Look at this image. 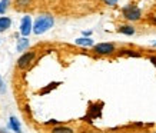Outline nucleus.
I'll list each match as a JSON object with an SVG mask.
<instances>
[{
	"label": "nucleus",
	"mask_w": 156,
	"mask_h": 133,
	"mask_svg": "<svg viewBox=\"0 0 156 133\" xmlns=\"http://www.w3.org/2000/svg\"><path fill=\"white\" fill-rule=\"evenodd\" d=\"M155 133H156V132H155Z\"/></svg>",
	"instance_id": "obj_22"
},
{
	"label": "nucleus",
	"mask_w": 156,
	"mask_h": 133,
	"mask_svg": "<svg viewBox=\"0 0 156 133\" xmlns=\"http://www.w3.org/2000/svg\"><path fill=\"white\" fill-rule=\"evenodd\" d=\"M0 93H2V95L6 93V85H5V80L2 79V76H0Z\"/></svg>",
	"instance_id": "obj_14"
},
{
	"label": "nucleus",
	"mask_w": 156,
	"mask_h": 133,
	"mask_svg": "<svg viewBox=\"0 0 156 133\" xmlns=\"http://www.w3.org/2000/svg\"><path fill=\"white\" fill-rule=\"evenodd\" d=\"M6 13V10L3 9V7H2V6H0V14H5Z\"/></svg>",
	"instance_id": "obj_19"
},
{
	"label": "nucleus",
	"mask_w": 156,
	"mask_h": 133,
	"mask_svg": "<svg viewBox=\"0 0 156 133\" xmlns=\"http://www.w3.org/2000/svg\"><path fill=\"white\" fill-rule=\"evenodd\" d=\"M29 44H30V42H29L27 37L17 39V52H24V50H27Z\"/></svg>",
	"instance_id": "obj_10"
},
{
	"label": "nucleus",
	"mask_w": 156,
	"mask_h": 133,
	"mask_svg": "<svg viewBox=\"0 0 156 133\" xmlns=\"http://www.w3.org/2000/svg\"><path fill=\"white\" fill-rule=\"evenodd\" d=\"M76 44H79V46H85V47L95 46L93 39H90V37H79V39H76Z\"/></svg>",
	"instance_id": "obj_11"
},
{
	"label": "nucleus",
	"mask_w": 156,
	"mask_h": 133,
	"mask_svg": "<svg viewBox=\"0 0 156 133\" xmlns=\"http://www.w3.org/2000/svg\"><path fill=\"white\" fill-rule=\"evenodd\" d=\"M50 133H75V129L69 128V126H65V124H59V126L52 128Z\"/></svg>",
	"instance_id": "obj_9"
},
{
	"label": "nucleus",
	"mask_w": 156,
	"mask_h": 133,
	"mask_svg": "<svg viewBox=\"0 0 156 133\" xmlns=\"http://www.w3.org/2000/svg\"><path fill=\"white\" fill-rule=\"evenodd\" d=\"M53 24H55V17H53L52 14H48V13L40 14L37 19L34 20L32 32L39 36V34H43V33H46L48 30H50L53 27Z\"/></svg>",
	"instance_id": "obj_1"
},
{
	"label": "nucleus",
	"mask_w": 156,
	"mask_h": 133,
	"mask_svg": "<svg viewBox=\"0 0 156 133\" xmlns=\"http://www.w3.org/2000/svg\"><path fill=\"white\" fill-rule=\"evenodd\" d=\"M83 37H90V34H92V32H90V30H85V32H83Z\"/></svg>",
	"instance_id": "obj_17"
},
{
	"label": "nucleus",
	"mask_w": 156,
	"mask_h": 133,
	"mask_svg": "<svg viewBox=\"0 0 156 133\" xmlns=\"http://www.w3.org/2000/svg\"><path fill=\"white\" fill-rule=\"evenodd\" d=\"M103 2H105V5L110 6V7H115V6L118 5V0H103Z\"/></svg>",
	"instance_id": "obj_15"
},
{
	"label": "nucleus",
	"mask_w": 156,
	"mask_h": 133,
	"mask_svg": "<svg viewBox=\"0 0 156 133\" xmlns=\"http://www.w3.org/2000/svg\"><path fill=\"white\" fill-rule=\"evenodd\" d=\"M14 5L19 9H24V7H29L32 5V0H14Z\"/></svg>",
	"instance_id": "obj_13"
},
{
	"label": "nucleus",
	"mask_w": 156,
	"mask_h": 133,
	"mask_svg": "<svg viewBox=\"0 0 156 133\" xmlns=\"http://www.w3.org/2000/svg\"><path fill=\"white\" fill-rule=\"evenodd\" d=\"M151 62H152V63H153V65H155V66H156V56H152V57H151Z\"/></svg>",
	"instance_id": "obj_18"
},
{
	"label": "nucleus",
	"mask_w": 156,
	"mask_h": 133,
	"mask_svg": "<svg viewBox=\"0 0 156 133\" xmlns=\"http://www.w3.org/2000/svg\"><path fill=\"white\" fill-rule=\"evenodd\" d=\"M122 14L129 22H136V20H140V17H142V10L136 5H128L122 9Z\"/></svg>",
	"instance_id": "obj_2"
},
{
	"label": "nucleus",
	"mask_w": 156,
	"mask_h": 133,
	"mask_svg": "<svg viewBox=\"0 0 156 133\" xmlns=\"http://www.w3.org/2000/svg\"><path fill=\"white\" fill-rule=\"evenodd\" d=\"M9 128L12 129L14 133H22V126H20V122L17 120V117H14V116H10V117H9Z\"/></svg>",
	"instance_id": "obj_7"
},
{
	"label": "nucleus",
	"mask_w": 156,
	"mask_h": 133,
	"mask_svg": "<svg viewBox=\"0 0 156 133\" xmlns=\"http://www.w3.org/2000/svg\"><path fill=\"white\" fill-rule=\"evenodd\" d=\"M0 133H9V132H7L6 129H0Z\"/></svg>",
	"instance_id": "obj_20"
},
{
	"label": "nucleus",
	"mask_w": 156,
	"mask_h": 133,
	"mask_svg": "<svg viewBox=\"0 0 156 133\" xmlns=\"http://www.w3.org/2000/svg\"><path fill=\"white\" fill-rule=\"evenodd\" d=\"M118 32L119 33L126 34V36H132V34H135L136 29L133 27L132 24H122V26H119L118 27Z\"/></svg>",
	"instance_id": "obj_8"
},
{
	"label": "nucleus",
	"mask_w": 156,
	"mask_h": 133,
	"mask_svg": "<svg viewBox=\"0 0 156 133\" xmlns=\"http://www.w3.org/2000/svg\"><path fill=\"white\" fill-rule=\"evenodd\" d=\"M34 59H36V52H24L22 56L17 59V63H16V66L19 70H26L29 67L33 65Z\"/></svg>",
	"instance_id": "obj_3"
},
{
	"label": "nucleus",
	"mask_w": 156,
	"mask_h": 133,
	"mask_svg": "<svg viewBox=\"0 0 156 133\" xmlns=\"http://www.w3.org/2000/svg\"><path fill=\"white\" fill-rule=\"evenodd\" d=\"M153 46H155V47H156V42H155V43H153Z\"/></svg>",
	"instance_id": "obj_21"
},
{
	"label": "nucleus",
	"mask_w": 156,
	"mask_h": 133,
	"mask_svg": "<svg viewBox=\"0 0 156 133\" xmlns=\"http://www.w3.org/2000/svg\"><path fill=\"white\" fill-rule=\"evenodd\" d=\"M93 52L99 56H112L116 53V46L113 43H98L93 46Z\"/></svg>",
	"instance_id": "obj_4"
},
{
	"label": "nucleus",
	"mask_w": 156,
	"mask_h": 133,
	"mask_svg": "<svg viewBox=\"0 0 156 133\" xmlns=\"http://www.w3.org/2000/svg\"><path fill=\"white\" fill-rule=\"evenodd\" d=\"M12 26V19L7 16H0V33H5Z\"/></svg>",
	"instance_id": "obj_6"
},
{
	"label": "nucleus",
	"mask_w": 156,
	"mask_h": 133,
	"mask_svg": "<svg viewBox=\"0 0 156 133\" xmlns=\"http://www.w3.org/2000/svg\"><path fill=\"white\" fill-rule=\"evenodd\" d=\"M9 5H10V0H2V2H0V6H2L5 10L9 9Z\"/></svg>",
	"instance_id": "obj_16"
},
{
	"label": "nucleus",
	"mask_w": 156,
	"mask_h": 133,
	"mask_svg": "<svg viewBox=\"0 0 156 133\" xmlns=\"http://www.w3.org/2000/svg\"><path fill=\"white\" fill-rule=\"evenodd\" d=\"M119 56H128V57H140V53L133 52L130 49H120Z\"/></svg>",
	"instance_id": "obj_12"
},
{
	"label": "nucleus",
	"mask_w": 156,
	"mask_h": 133,
	"mask_svg": "<svg viewBox=\"0 0 156 133\" xmlns=\"http://www.w3.org/2000/svg\"><path fill=\"white\" fill-rule=\"evenodd\" d=\"M32 27H33V24H32L30 16H24L22 22H20V34H22V37H27L29 34L32 33Z\"/></svg>",
	"instance_id": "obj_5"
}]
</instances>
